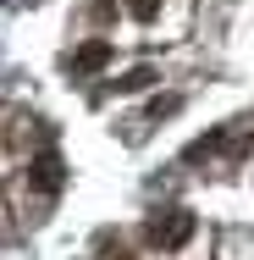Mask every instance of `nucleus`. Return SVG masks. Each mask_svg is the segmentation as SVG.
Instances as JSON below:
<instances>
[{
  "label": "nucleus",
  "instance_id": "0eeeda50",
  "mask_svg": "<svg viewBox=\"0 0 254 260\" xmlns=\"http://www.w3.org/2000/svg\"><path fill=\"white\" fill-rule=\"evenodd\" d=\"M105 260H133V255H127V249H111V255H105Z\"/></svg>",
  "mask_w": 254,
  "mask_h": 260
},
{
  "label": "nucleus",
  "instance_id": "7ed1b4c3",
  "mask_svg": "<svg viewBox=\"0 0 254 260\" xmlns=\"http://www.w3.org/2000/svg\"><path fill=\"white\" fill-rule=\"evenodd\" d=\"M105 61H111V39H83L78 50L66 55V67H72L78 78H89V72H100Z\"/></svg>",
  "mask_w": 254,
  "mask_h": 260
},
{
  "label": "nucleus",
  "instance_id": "39448f33",
  "mask_svg": "<svg viewBox=\"0 0 254 260\" xmlns=\"http://www.w3.org/2000/svg\"><path fill=\"white\" fill-rule=\"evenodd\" d=\"M127 11H133L138 22H155V17H160V0H127Z\"/></svg>",
  "mask_w": 254,
  "mask_h": 260
},
{
  "label": "nucleus",
  "instance_id": "f03ea898",
  "mask_svg": "<svg viewBox=\"0 0 254 260\" xmlns=\"http://www.w3.org/2000/svg\"><path fill=\"white\" fill-rule=\"evenodd\" d=\"M28 183H33L39 194H61V183H66V160L55 155V150L33 155V160H28Z\"/></svg>",
  "mask_w": 254,
  "mask_h": 260
},
{
  "label": "nucleus",
  "instance_id": "f257e3e1",
  "mask_svg": "<svg viewBox=\"0 0 254 260\" xmlns=\"http://www.w3.org/2000/svg\"><path fill=\"white\" fill-rule=\"evenodd\" d=\"M144 238H150L155 249H183L194 238V210H155L150 221H144Z\"/></svg>",
  "mask_w": 254,
  "mask_h": 260
},
{
  "label": "nucleus",
  "instance_id": "423d86ee",
  "mask_svg": "<svg viewBox=\"0 0 254 260\" xmlns=\"http://www.w3.org/2000/svg\"><path fill=\"white\" fill-rule=\"evenodd\" d=\"M177 105H183V100H177V94H160V100H150V116H171Z\"/></svg>",
  "mask_w": 254,
  "mask_h": 260
},
{
  "label": "nucleus",
  "instance_id": "20e7f679",
  "mask_svg": "<svg viewBox=\"0 0 254 260\" xmlns=\"http://www.w3.org/2000/svg\"><path fill=\"white\" fill-rule=\"evenodd\" d=\"M150 83H155V67H133V72L116 78V94H138V89H150Z\"/></svg>",
  "mask_w": 254,
  "mask_h": 260
}]
</instances>
